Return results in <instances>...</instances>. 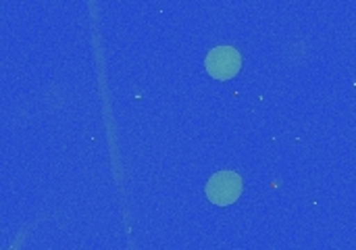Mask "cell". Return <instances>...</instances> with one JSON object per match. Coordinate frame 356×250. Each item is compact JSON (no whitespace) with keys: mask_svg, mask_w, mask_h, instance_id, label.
<instances>
[{"mask_svg":"<svg viewBox=\"0 0 356 250\" xmlns=\"http://www.w3.org/2000/svg\"><path fill=\"white\" fill-rule=\"evenodd\" d=\"M207 73L215 79H232L242 69V54L234 46H217L204 58Z\"/></svg>","mask_w":356,"mask_h":250,"instance_id":"2","label":"cell"},{"mask_svg":"<svg viewBox=\"0 0 356 250\" xmlns=\"http://www.w3.org/2000/svg\"><path fill=\"white\" fill-rule=\"evenodd\" d=\"M244 190V182L236 171H217L215 175H211V180L207 182V198L217 205V207H229L234 205Z\"/></svg>","mask_w":356,"mask_h":250,"instance_id":"1","label":"cell"}]
</instances>
